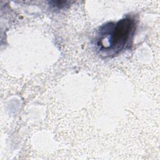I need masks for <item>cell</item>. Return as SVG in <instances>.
<instances>
[{"label": "cell", "instance_id": "6da1fadb", "mask_svg": "<svg viewBox=\"0 0 160 160\" xmlns=\"http://www.w3.org/2000/svg\"><path fill=\"white\" fill-rule=\"evenodd\" d=\"M136 26L134 19L130 17L124 18L116 22H109L102 25L96 38L98 50L105 56L118 54L132 39Z\"/></svg>", "mask_w": 160, "mask_h": 160}]
</instances>
